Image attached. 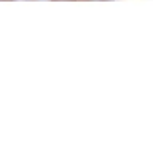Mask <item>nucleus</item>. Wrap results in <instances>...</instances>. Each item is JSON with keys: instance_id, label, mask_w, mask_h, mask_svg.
Masks as SVG:
<instances>
[{"instance_id": "nucleus-1", "label": "nucleus", "mask_w": 153, "mask_h": 153, "mask_svg": "<svg viewBox=\"0 0 153 153\" xmlns=\"http://www.w3.org/2000/svg\"><path fill=\"white\" fill-rule=\"evenodd\" d=\"M88 2H104V0H88Z\"/></svg>"}, {"instance_id": "nucleus-2", "label": "nucleus", "mask_w": 153, "mask_h": 153, "mask_svg": "<svg viewBox=\"0 0 153 153\" xmlns=\"http://www.w3.org/2000/svg\"><path fill=\"white\" fill-rule=\"evenodd\" d=\"M3 2H13V0H3Z\"/></svg>"}, {"instance_id": "nucleus-3", "label": "nucleus", "mask_w": 153, "mask_h": 153, "mask_svg": "<svg viewBox=\"0 0 153 153\" xmlns=\"http://www.w3.org/2000/svg\"><path fill=\"white\" fill-rule=\"evenodd\" d=\"M105 2H115V0H105Z\"/></svg>"}]
</instances>
